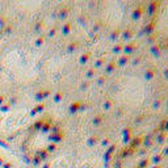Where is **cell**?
I'll return each mask as SVG.
<instances>
[{"mask_svg": "<svg viewBox=\"0 0 168 168\" xmlns=\"http://www.w3.org/2000/svg\"><path fill=\"white\" fill-rule=\"evenodd\" d=\"M0 168H20L16 159L11 155V152L0 147Z\"/></svg>", "mask_w": 168, "mask_h": 168, "instance_id": "1", "label": "cell"}]
</instances>
